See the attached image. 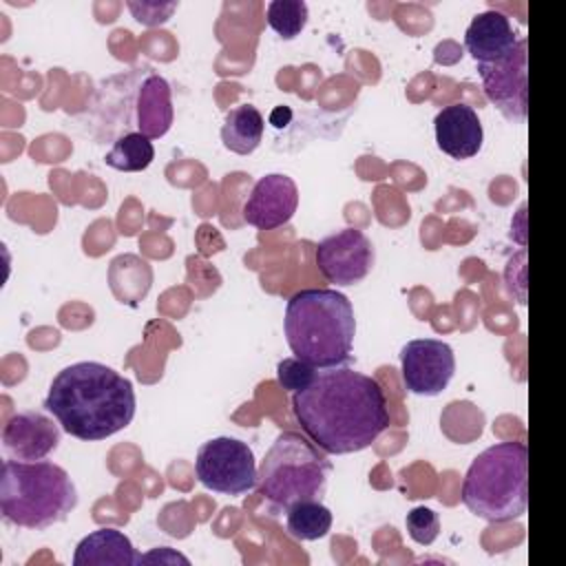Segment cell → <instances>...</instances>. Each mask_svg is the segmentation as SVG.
<instances>
[{
  "mask_svg": "<svg viewBox=\"0 0 566 566\" xmlns=\"http://www.w3.org/2000/svg\"><path fill=\"white\" fill-rule=\"evenodd\" d=\"M400 371L407 391L416 396H438L453 378V349L438 338L409 340L400 349Z\"/></svg>",
  "mask_w": 566,
  "mask_h": 566,
  "instance_id": "10",
  "label": "cell"
},
{
  "mask_svg": "<svg viewBox=\"0 0 566 566\" xmlns=\"http://www.w3.org/2000/svg\"><path fill=\"white\" fill-rule=\"evenodd\" d=\"M195 473L206 489L223 495H243L259 482L252 449L228 436L212 438L199 447Z\"/></svg>",
  "mask_w": 566,
  "mask_h": 566,
  "instance_id": "7",
  "label": "cell"
},
{
  "mask_svg": "<svg viewBox=\"0 0 566 566\" xmlns=\"http://www.w3.org/2000/svg\"><path fill=\"white\" fill-rule=\"evenodd\" d=\"M290 117H292L290 108H287V106H279V108H274V111H272L270 122H272L276 128H283V126L290 122Z\"/></svg>",
  "mask_w": 566,
  "mask_h": 566,
  "instance_id": "25",
  "label": "cell"
},
{
  "mask_svg": "<svg viewBox=\"0 0 566 566\" xmlns=\"http://www.w3.org/2000/svg\"><path fill=\"white\" fill-rule=\"evenodd\" d=\"M462 504L486 522H509L528 504V449L520 440L495 442L473 458L462 480Z\"/></svg>",
  "mask_w": 566,
  "mask_h": 566,
  "instance_id": "5",
  "label": "cell"
},
{
  "mask_svg": "<svg viewBox=\"0 0 566 566\" xmlns=\"http://www.w3.org/2000/svg\"><path fill=\"white\" fill-rule=\"evenodd\" d=\"M57 444L60 427L42 411H18L2 429V447L13 460H42Z\"/></svg>",
  "mask_w": 566,
  "mask_h": 566,
  "instance_id": "12",
  "label": "cell"
},
{
  "mask_svg": "<svg viewBox=\"0 0 566 566\" xmlns=\"http://www.w3.org/2000/svg\"><path fill=\"white\" fill-rule=\"evenodd\" d=\"M316 376V367L303 363L301 358L292 356V358H283L279 365H276V380L279 385L285 389V391H301L305 389Z\"/></svg>",
  "mask_w": 566,
  "mask_h": 566,
  "instance_id": "22",
  "label": "cell"
},
{
  "mask_svg": "<svg viewBox=\"0 0 566 566\" xmlns=\"http://www.w3.org/2000/svg\"><path fill=\"white\" fill-rule=\"evenodd\" d=\"M265 20L283 40H292L307 24V4L303 0H272Z\"/></svg>",
  "mask_w": 566,
  "mask_h": 566,
  "instance_id": "20",
  "label": "cell"
},
{
  "mask_svg": "<svg viewBox=\"0 0 566 566\" xmlns=\"http://www.w3.org/2000/svg\"><path fill=\"white\" fill-rule=\"evenodd\" d=\"M517 33L511 20L495 9L478 13L464 33V46L478 64L502 60L517 44Z\"/></svg>",
  "mask_w": 566,
  "mask_h": 566,
  "instance_id": "14",
  "label": "cell"
},
{
  "mask_svg": "<svg viewBox=\"0 0 566 566\" xmlns=\"http://www.w3.org/2000/svg\"><path fill=\"white\" fill-rule=\"evenodd\" d=\"M153 159H155L153 142L142 133L122 135L104 157L106 166L122 170V172L146 170Z\"/></svg>",
  "mask_w": 566,
  "mask_h": 566,
  "instance_id": "19",
  "label": "cell"
},
{
  "mask_svg": "<svg viewBox=\"0 0 566 566\" xmlns=\"http://www.w3.org/2000/svg\"><path fill=\"white\" fill-rule=\"evenodd\" d=\"M287 533L301 542H314L329 533L332 528V511L321 500L296 502L287 509L285 515Z\"/></svg>",
  "mask_w": 566,
  "mask_h": 566,
  "instance_id": "18",
  "label": "cell"
},
{
  "mask_svg": "<svg viewBox=\"0 0 566 566\" xmlns=\"http://www.w3.org/2000/svg\"><path fill=\"white\" fill-rule=\"evenodd\" d=\"M314 261L325 281L334 285L360 283L374 265V245L356 228H343L318 241Z\"/></svg>",
  "mask_w": 566,
  "mask_h": 566,
  "instance_id": "9",
  "label": "cell"
},
{
  "mask_svg": "<svg viewBox=\"0 0 566 566\" xmlns=\"http://www.w3.org/2000/svg\"><path fill=\"white\" fill-rule=\"evenodd\" d=\"M77 506L71 475L49 460H4L0 475V513L20 528H49Z\"/></svg>",
  "mask_w": 566,
  "mask_h": 566,
  "instance_id": "4",
  "label": "cell"
},
{
  "mask_svg": "<svg viewBox=\"0 0 566 566\" xmlns=\"http://www.w3.org/2000/svg\"><path fill=\"white\" fill-rule=\"evenodd\" d=\"M137 126L148 139L164 137L172 126V91L161 75H148L137 93Z\"/></svg>",
  "mask_w": 566,
  "mask_h": 566,
  "instance_id": "16",
  "label": "cell"
},
{
  "mask_svg": "<svg viewBox=\"0 0 566 566\" xmlns=\"http://www.w3.org/2000/svg\"><path fill=\"white\" fill-rule=\"evenodd\" d=\"M407 524V533L409 537L420 544V546H429L436 542L438 533H440V517L436 511H431L429 506H416L407 513L405 517Z\"/></svg>",
  "mask_w": 566,
  "mask_h": 566,
  "instance_id": "21",
  "label": "cell"
},
{
  "mask_svg": "<svg viewBox=\"0 0 566 566\" xmlns=\"http://www.w3.org/2000/svg\"><path fill=\"white\" fill-rule=\"evenodd\" d=\"M263 115L252 104H239L228 111L226 122L221 126V142L228 150L237 155H250L263 139Z\"/></svg>",
  "mask_w": 566,
  "mask_h": 566,
  "instance_id": "17",
  "label": "cell"
},
{
  "mask_svg": "<svg viewBox=\"0 0 566 566\" xmlns=\"http://www.w3.org/2000/svg\"><path fill=\"white\" fill-rule=\"evenodd\" d=\"M153 562H159V564H177V562H179V564H190L188 557L175 553V551L168 548V546H159V548H153L150 553L142 555V564H153Z\"/></svg>",
  "mask_w": 566,
  "mask_h": 566,
  "instance_id": "24",
  "label": "cell"
},
{
  "mask_svg": "<svg viewBox=\"0 0 566 566\" xmlns=\"http://www.w3.org/2000/svg\"><path fill=\"white\" fill-rule=\"evenodd\" d=\"M135 389L113 367L82 360L64 367L51 380L44 409L80 440H104L135 418Z\"/></svg>",
  "mask_w": 566,
  "mask_h": 566,
  "instance_id": "2",
  "label": "cell"
},
{
  "mask_svg": "<svg viewBox=\"0 0 566 566\" xmlns=\"http://www.w3.org/2000/svg\"><path fill=\"white\" fill-rule=\"evenodd\" d=\"M135 566L142 555L133 548L128 535L117 528H97L80 539L73 553V566Z\"/></svg>",
  "mask_w": 566,
  "mask_h": 566,
  "instance_id": "15",
  "label": "cell"
},
{
  "mask_svg": "<svg viewBox=\"0 0 566 566\" xmlns=\"http://www.w3.org/2000/svg\"><path fill=\"white\" fill-rule=\"evenodd\" d=\"M484 95L511 122H524L528 108V53L526 38H520L502 60L478 64Z\"/></svg>",
  "mask_w": 566,
  "mask_h": 566,
  "instance_id": "8",
  "label": "cell"
},
{
  "mask_svg": "<svg viewBox=\"0 0 566 566\" xmlns=\"http://www.w3.org/2000/svg\"><path fill=\"white\" fill-rule=\"evenodd\" d=\"M292 411L305 436L329 455L367 449L391 422L378 380L345 365L316 369L314 380L292 394Z\"/></svg>",
  "mask_w": 566,
  "mask_h": 566,
  "instance_id": "1",
  "label": "cell"
},
{
  "mask_svg": "<svg viewBox=\"0 0 566 566\" xmlns=\"http://www.w3.org/2000/svg\"><path fill=\"white\" fill-rule=\"evenodd\" d=\"M298 206V188L292 177L272 172L261 177L243 203L245 223L259 230H274L287 223Z\"/></svg>",
  "mask_w": 566,
  "mask_h": 566,
  "instance_id": "11",
  "label": "cell"
},
{
  "mask_svg": "<svg viewBox=\"0 0 566 566\" xmlns=\"http://www.w3.org/2000/svg\"><path fill=\"white\" fill-rule=\"evenodd\" d=\"M329 471V460L312 440L283 431L261 460L256 486L268 502L287 511L296 502L321 500Z\"/></svg>",
  "mask_w": 566,
  "mask_h": 566,
  "instance_id": "6",
  "label": "cell"
},
{
  "mask_svg": "<svg viewBox=\"0 0 566 566\" xmlns=\"http://www.w3.org/2000/svg\"><path fill=\"white\" fill-rule=\"evenodd\" d=\"M283 329L292 354L316 369L338 367L352 358L356 318L343 292L310 287L292 294Z\"/></svg>",
  "mask_w": 566,
  "mask_h": 566,
  "instance_id": "3",
  "label": "cell"
},
{
  "mask_svg": "<svg viewBox=\"0 0 566 566\" xmlns=\"http://www.w3.org/2000/svg\"><path fill=\"white\" fill-rule=\"evenodd\" d=\"M433 128L438 148L453 159H469L482 148L484 130L478 113L469 104L455 102L438 111Z\"/></svg>",
  "mask_w": 566,
  "mask_h": 566,
  "instance_id": "13",
  "label": "cell"
},
{
  "mask_svg": "<svg viewBox=\"0 0 566 566\" xmlns=\"http://www.w3.org/2000/svg\"><path fill=\"white\" fill-rule=\"evenodd\" d=\"M128 9L133 11L137 22L146 27H155V24H164L172 15V11L177 9V2H128Z\"/></svg>",
  "mask_w": 566,
  "mask_h": 566,
  "instance_id": "23",
  "label": "cell"
}]
</instances>
